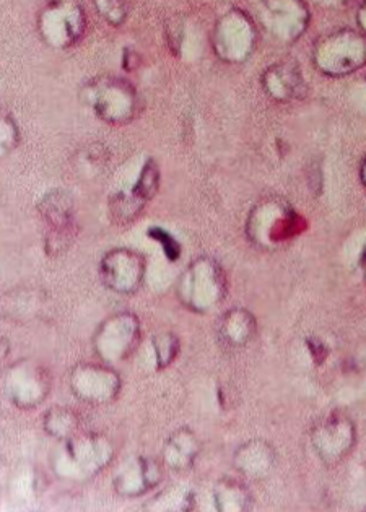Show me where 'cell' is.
I'll list each match as a JSON object with an SVG mask.
<instances>
[{"mask_svg": "<svg viewBox=\"0 0 366 512\" xmlns=\"http://www.w3.org/2000/svg\"><path fill=\"white\" fill-rule=\"evenodd\" d=\"M158 187V170L157 166L153 165L152 161L145 165L144 171L140 174L139 183H137L134 194L139 199L149 200L155 194Z\"/></svg>", "mask_w": 366, "mask_h": 512, "instance_id": "cell-8", "label": "cell"}, {"mask_svg": "<svg viewBox=\"0 0 366 512\" xmlns=\"http://www.w3.org/2000/svg\"><path fill=\"white\" fill-rule=\"evenodd\" d=\"M358 22H360V27H362L363 31L366 33V2L362 5V9H360V14H358Z\"/></svg>", "mask_w": 366, "mask_h": 512, "instance_id": "cell-9", "label": "cell"}, {"mask_svg": "<svg viewBox=\"0 0 366 512\" xmlns=\"http://www.w3.org/2000/svg\"><path fill=\"white\" fill-rule=\"evenodd\" d=\"M262 85L266 92L279 101H290L293 98H300L305 90V82L297 66L280 62L269 67L262 77Z\"/></svg>", "mask_w": 366, "mask_h": 512, "instance_id": "cell-6", "label": "cell"}, {"mask_svg": "<svg viewBox=\"0 0 366 512\" xmlns=\"http://www.w3.org/2000/svg\"><path fill=\"white\" fill-rule=\"evenodd\" d=\"M363 176H365V181H366V165H365V174H363Z\"/></svg>", "mask_w": 366, "mask_h": 512, "instance_id": "cell-11", "label": "cell"}, {"mask_svg": "<svg viewBox=\"0 0 366 512\" xmlns=\"http://www.w3.org/2000/svg\"><path fill=\"white\" fill-rule=\"evenodd\" d=\"M256 30L248 15L231 10L223 15L214 33L215 53L223 61L241 62L253 53Z\"/></svg>", "mask_w": 366, "mask_h": 512, "instance_id": "cell-3", "label": "cell"}, {"mask_svg": "<svg viewBox=\"0 0 366 512\" xmlns=\"http://www.w3.org/2000/svg\"><path fill=\"white\" fill-rule=\"evenodd\" d=\"M41 35L54 48H69L82 38L85 14L74 2L59 0L41 12Z\"/></svg>", "mask_w": 366, "mask_h": 512, "instance_id": "cell-4", "label": "cell"}, {"mask_svg": "<svg viewBox=\"0 0 366 512\" xmlns=\"http://www.w3.org/2000/svg\"><path fill=\"white\" fill-rule=\"evenodd\" d=\"M266 25L274 35L284 40H295L308 22L303 0H262Z\"/></svg>", "mask_w": 366, "mask_h": 512, "instance_id": "cell-5", "label": "cell"}, {"mask_svg": "<svg viewBox=\"0 0 366 512\" xmlns=\"http://www.w3.org/2000/svg\"><path fill=\"white\" fill-rule=\"evenodd\" d=\"M85 98L101 119L111 124L131 121L137 113L136 90L126 80L98 77L85 87Z\"/></svg>", "mask_w": 366, "mask_h": 512, "instance_id": "cell-1", "label": "cell"}, {"mask_svg": "<svg viewBox=\"0 0 366 512\" xmlns=\"http://www.w3.org/2000/svg\"><path fill=\"white\" fill-rule=\"evenodd\" d=\"M96 10L111 25H122L129 14V0H93Z\"/></svg>", "mask_w": 366, "mask_h": 512, "instance_id": "cell-7", "label": "cell"}, {"mask_svg": "<svg viewBox=\"0 0 366 512\" xmlns=\"http://www.w3.org/2000/svg\"><path fill=\"white\" fill-rule=\"evenodd\" d=\"M314 62L327 75H345L366 64L365 35L355 31H336L314 48Z\"/></svg>", "mask_w": 366, "mask_h": 512, "instance_id": "cell-2", "label": "cell"}, {"mask_svg": "<svg viewBox=\"0 0 366 512\" xmlns=\"http://www.w3.org/2000/svg\"><path fill=\"white\" fill-rule=\"evenodd\" d=\"M321 2H347V0H321Z\"/></svg>", "mask_w": 366, "mask_h": 512, "instance_id": "cell-10", "label": "cell"}]
</instances>
